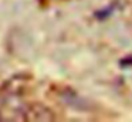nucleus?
Listing matches in <instances>:
<instances>
[{
    "label": "nucleus",
    "instance_id": "f257e3e1",
    "mask_svg": "<svg viewBox=\"0 0 132 122\" xmlns=\"http://www.w3.org/2000/svg\"><path fill=\"white\" fill-rule=\"evenodd\" d=\"M54 113L40 104L26 107V109L23 111L24 121H54Z\"/></svg>",
    "mask_w": 132,
    "mask_h": 122
}]
</instances>
